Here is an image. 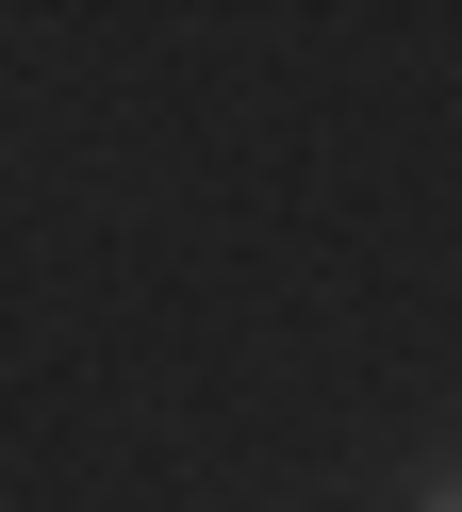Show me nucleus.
I'll return each mask as SVG.
<instances>
[{
  "instance_id": "obj_1",
  "label": "nucleus",
  "mask_w": 462,
  "mask_h": 512,
  "mask_svg": "<svg viewBox=\"0 0 462 512\" xmlns=\"http://www.w3.org/2000/svg\"><path fill=\"white\" fill-rule=\"evenodd\" d=\"M446 512H462V496H446Z\"/></svg>"
}]
</instances>
